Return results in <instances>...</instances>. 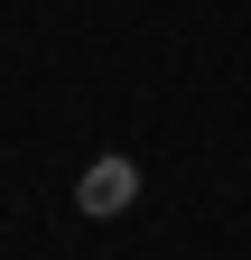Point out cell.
I'll return each instance as SVG.
<instances>
[{"mask_svg":"<svg viewBox=\"0 0 251 260\" xmlns=\"http://www.w3.org/2000/svg\"><path fill=\"white\" fill-rule=\"evenodd\" d=\"M131 195H140V168H131V158H93L84 186H75V205H84V214H121Z\"/></svg>","mask_w":251,"mask_h":260,"instance_id":"obj_1","label":"cell"}]
</instances>
